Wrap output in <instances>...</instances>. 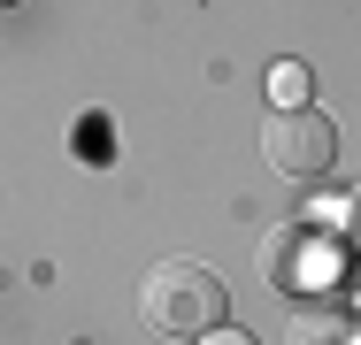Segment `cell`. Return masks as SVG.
Masks as SVG:
<instances>
[{
    "instance_id": "obj_3",
    "label": "cell",
    "mask_w": 361,
    "mask_h": 345,
    "mask_svg": "<svg viewBox=\"0 0 361 345\" xmlns=\"http://www.w3.org/2000/svg\"><path fill=\"white\" fill-rule=\"evenodd\" d=\"M292 345H361V330H354V315H346V307L315 299V307H300V315H292Z\"/></svg>"
},
{
    "instance_id": "obj_7",
    "label": "cell",
    "mask_w": 361,
    "mask_h": 345,
    "mask_svg": "<svg viewBox=\"0 0 361 345\" xmlns=\"http://www.w3.org/2000/svg\"><path fill=\"white\" fill-rule=\"evenodd\" d=\"M208 345H254V338H246V330H223V322H216V330H208Z\"/></svg>"
},
{
    "instance_id": "obj_4",
    "label": "cell",
    "mask_w": 361,
    "mask_h": 345,
    "mask_svg": "<svg viewBox=\"0 0 361 345\" xmlns=\"http://www.w3.org/2000/svg\"><path fill=\"white\" fill-rule=\"evenodd\" d=\"M300 246H307V238L277 230V238H269V253H262V269H269V284H277V291H292V284H300V269H307V253H300Z\"/></svg>"
},
{
    "instance_id": "obj_1",
    "label": "cell",
    "mask_w": 361,
    "mask_h": 345,
    "mask_svg": "<svg viewBox=\"0 0 361 345\" xmlns=\"http://www.w3.org/2000/svg\"><path fill=\"white\" fill-rule=\"evenodd\" d=\"M139 307H146L154 330H169V338H200V330H216V322H223L231 299H223V276L216 269H200V261H161V269L146 276Z\"/></svg>"
},
{
    "instance_id": "obj_5",
    "label": "cell",
    "mask_w": 361,
    "mask_h": 345,
    "mask_svg": "<svg viewBox=\"0 0 361 345\" xmlns=\"http://www.w3.org/2000/svg\"><path fill=\"white\" fill-rule=\"evenodd\" d=\"M269 100H277V108H307V69L277 62V69H269Z\"/></svg>"
},
{
    "instance_id": "obj_2",
    "label": "cell",
    "mask_w": 361,
    "mask_h": 345,
    "mask_svg": "<svg viewBox=\"0 0 361 345\" xmlns=\"http://www.w3.org/2000/svg\"><path fill=\"white\" fill-rule=\"evenodd\" d=\"M262 153H269L277 177L315 184V177H331V161H338V131H331L315 108H277V115L262 123Z\"/></svg>"
},
{
    "instance_id": "obj_6",
    "label": "cell",
    "mask_w": 361,
    "mask_h": 345,
    "mask_svg": "<svg viewBox=\"0 0 361 345\" xmlns=\"http://www.w3.org/2000/svg\"><path fill=\"white\" fill-rule=\"evenodd\" d=\"M338 222H346V246H354V253H361V192H354V200H346V215H338Z\"/></svg>"
}]
</instances>
